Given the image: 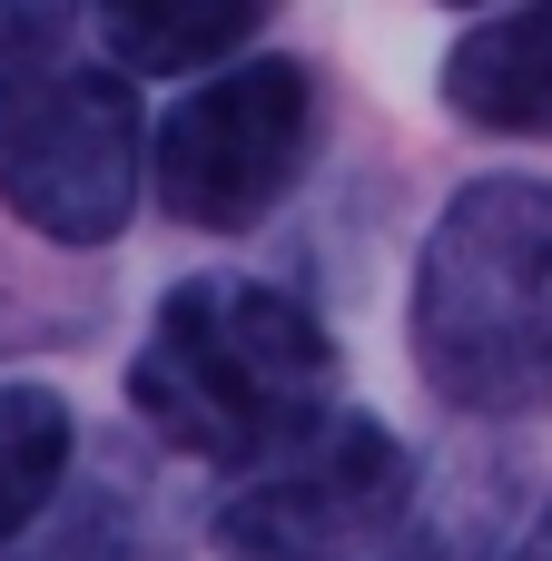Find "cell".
I'll list each match as a JSON object with an SVG mask.
<instances>
[{"mask_svg":"<svg viewBox=\"0 0 552 561\" xmlns=\"http://www.w3.org/2000/svg\"><path fill=\"white\" fill-rule=\"evenodd\" d=\"M415 375L444 414H552V178H474L415 256Z\"/></svg>","mask_w":552,"mask_h":561,"instance_id":"6da1fadb","label":"cell"},{"mask_svg":"<svg viewBox=\"0 0 552 561\" xmlns=\"http://www.w3.org/2000/svg\"><path fill=\"white\" fill-rule=\"evenodd\" d=\"M336 394V335L316 306L257 276H188L158 296L138 355H128V404L168 454L198 463H257L286 434H306Z\"/></svg>","mask_w":552,"mask_h":561,"instance_id":"7a4b0ae2","label":"cell"},{"mask_svg":"<svg viewBox=\"0 0 552 561\" xmlns=\"http://www.w3.org/2000/svg\"><path fill=\"white\" fill-rule=\"evenodd\" d=\"M148 197V128L109 59L69 49L59 20L0 30V207L49 247H109Z\"/></svg>","mask_w":552,"mask_h":561,"instance_id":"3957f363","label":"cell"},{"mask_svg":"<svg viewBox=\"0 0 552 561\" xmlns=\"http://www.w3.org/2000/svg\"><path fill=\"white\" fill-rule=\"evenodd\" d=\"M316 138H326L316 69L306 59H237L158 118L148 197H158V217H178L198 237H237L296 197Z\"/></svg>","mask_w":552,"mask_h":561,"instance_id":"277c9868","label":"cell"},{"mask_svg":"<svg viewBox=\"0 0 552 561\" xmlns=\"http://www.w3.org/2000/svg\"><path fill=\"white\" fill-rule=\"evenodd\" d=\"M415 513V454L375 414H316L277 454L237 463L207 513L227 561H375Z\"/></svg>","mask_w":552,"mask_h":561,"instance_id":"5b68a950","label":"cell"},{"mask_svg":"<svg viewBox=\"0 0 552 561\" xmlns=\"http://www.w3.org/2000/svg\"><path fill=\"white\" fill-rule=\"evenodd\" d=\"M435 89L484 138H552V0H523L504 20H474L444 49Z\"/></svg>","mask_w":552,"mask_h":561,"instance_id":"8992f818","label":"cell"},{"mask_svg":"<svg viewBox=\"0 0 552 561\" xmlns=\"http://www.w3.org/2000/svg\"><path fill=\"white\" fill-rule=\"evenodd\" d=\"M286 0H99V39L119 69L148 79H188L207 59H227L247 30H267Z\"/></svg>","mask_w":552,"mask_h":561,"instance_id":"52a82bcc","label":"cell"},{"mask_svg":"<svg viewBox=\"0 0 552 561\" xmlns=\"http://www.w3.org/2000/svg\"><path fill=\"white\" fill-rule=\"evenodd\" d=\"M79 463V414L49 385H0V542L30 533Z\"/></svg>","mask_w":552,"mask_h":561,"instance_id":"ba28073f","label":"cell"},{"mask_svg":"<svg viewBox=\"0 0 552 561\" xmlns=\"http://www.w3.org/2000/svg\"><path fill=\"white\" fill-rule=\"evenodd\" d=\"M0 561H148V513H138V493L119 473H99L79 493L59 483V503L30 533H10Z\"/></svg>","mask_w":552,"mask_h":561,"instance_id":"9c48e42d","label":"cell"},{"mask_svg":"<svg viewBox=\"0 0 552 561\" xmlns=\"http://www.w3.org/2000/svg\"><path fill=\"white\" fill-rule=\"evenodd\" d=\"M69 325H89V296H79V286H49V276H30L20 256H0V355H20V345H49V335H69Z\"/></svg>","mask_w":552,"mask_h":561,"instance_id":"30bf717a","label":"cell"},{"mask_svg":"<svg viewBox=\"0 0 552 561\" xmlns=\"http://www.w3.org/2000/svg\"><path fill=\"white\" fill-rule=\"evenodd\" d=\"M504 561H552V493L533 503V513H523V533L504 542Z\"/></svg>","mask_w":552,"mask_h":561,"instance_id":"8fae6325","label":"cell"},{"mask_svg":"<svg viewBox=\"0 0 552 561\" xmlns=\"http://www.w3.org/2000/svg\"><path fill=\"white\" fill-rule=\"evenodd\" d=\"M69 0H0V30H30V20H59Z\"/></svg>","mask_w":552,"mask_h":561,"instance_id":"7c38bea8","label":"cell"},{"mask_svg":"<svg viewBox=\"0 0 552 561\" xmlns=\"http://www.w3.org/2000/svg\"><path fill=\"white\" fill-rule=\"evenodd\" d=\"M454 10H474V0H454Z\"/></svg>","mask_w":552,"mask_h":561,"instance_id":"4fadbf2b","label":"cell"}]
</instances>
